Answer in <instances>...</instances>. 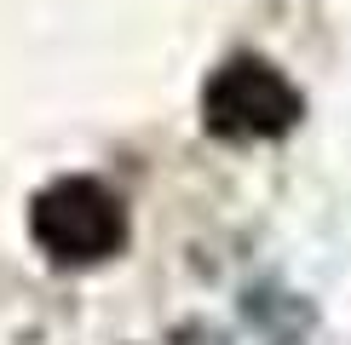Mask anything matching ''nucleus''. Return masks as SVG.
<instances>
[{
  "label": "nucleus",
  "instance_id": "nucleus-1",
  "mask_svg": "<svg viewBox=\"0 0 351 345\" xmlns=\"http://www.w3.org/2000/svg\"><path fill=\"white\" fill-rule=\"evenodd\" d=\"M29 236L35 248L64 270L81 265H104L127 248V207L110 184L86 179V172H69V179H52L47 190L29 207Z\"/></svg>",
  "mask_w": 351,
  "mask_h": 345
},
{
  "label": "nucleus",
  "instance_id": "nucleus-2",
  "mask_svg": "<svg viewBox=\"0 0 351 345\" xmlns=\"http://www.w3.org/2000/svg\"><path fill=\"white\" fill-rule=\"evenodd\" d=\"M305 115L300 86L265 58H225L202 86V121L219 138H282Z\"/></svg>",
  "mask_w": 351,
  "mask_h": 345
}]
</instances>
